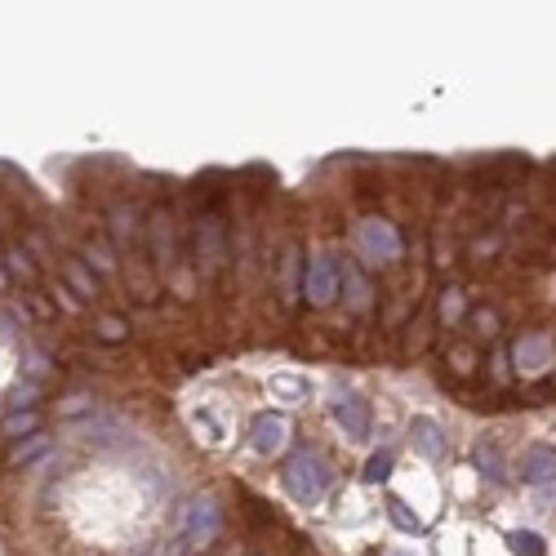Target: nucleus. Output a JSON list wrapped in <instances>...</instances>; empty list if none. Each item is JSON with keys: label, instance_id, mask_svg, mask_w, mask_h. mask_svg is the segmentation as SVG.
<instances>
[{"label": "nucleus", "instance_id": "nucleus-1", "mask_svg": "<svg viewBox=\"0 0 556 556\" xmlns=\"http://www.w3.org/2000/svg\"><path fill=\"white\" fill-rule=\"evenodd\" d=\"M330 486V467L316 450H294L289 463H285V489L294 503H316Z\"/></svg>", "mask_w": 556, "mask_h": 556}, {"label": "nucleus", "instance_id": "nucleus-2", "mask_svg": "<svg viewBox=\"0 0 556 556\" xmlns=\"http://www.w3.org/2000/svg\"><path fill=\"white\" fill-rule=\"evenodd\" d=\"M196 263H201V272H205V277H218V272H223V263H227L223 214H214V209H209L205 218H201V227H196Z\"/></svg>", "mask_w": 556, "mask_h": 556}, {"label": "nucleus", "instance_id": "nucleus-3", "mask_svg": "<svg viewBox=\"0 0 556 556\" xmlns=\"http://www.w3.org/2000/svg\"><path fill=\"white\" fill-rule=\"evenodd\" d=\"M361 249L370 254L365 263H396L401 258V241H396V232H392V223H383V218H370V223H361Z\"/></svg>", "mask_w": 556, "mask_h": 556}, {"label": "nucleus", "instance_id": "nucleus-4", "mask_svg": "<svg viewBox=\"0 0 556 556\" xmlns=\"http://www.w3.org/2000/svg\"><path fill=\"white\" fill-rule=\"evenodd\" d=\"M334 423L343 427V436L365 441V436H370V405H365L356 392H339V401H334Z\"/></svg>", "mask_w": 556, "mask_h": 556}, {"label": "nucleus", "instance_id": "nucleus-5", "mask_svg": "<svg viewBox=\"0 0 556 556\" xmlns=\"http://www.w3.org/2000/svg\"><path fill=\"white\" fill-rule=\"evenodd\" d=\"M218 525H223V517H218V508H214L209 498L192 503V508H187V517H183V543H187V548H192V543H201V548H205L209 539L218 534Z\"/></svg>", "mask_w": 556, "mask_h": 556}, {"label": "nucleus", "instance_id": "nucleus-6", "mask_svg": "<svg viewBox=\"0 0 556 556\" xmlns=\"http://www.w3.org/2000/svg\"><path fill=\"white\" fill-rule=\"evenodd\" d=\"M334 294H339V263L330 254H316L312 263H308V299H312L316 308H325Z\"/></svg>", "mask_w": 556, "mask_h": 556}, {"label": "nucleus", "instance_id": "nucleus-7", "mask_svg": "<svg viewBox=\"0 0 556 556\" xmlns=\"http://www.w3.org/2000/svg\"><path fill=\"white\" fill-rule=\"evenodd\" d=\"M152 258H156V268L161 272H170L178 263L174 254V218H170V209H152Z\"/></svg>", "mask_w": 556, "mask_h": 556}, {"label": "nucleus", "instance_id": "nucleus-8", "mask_svg": "<svg viewBox=\"0 0 556 556\" xmlns=\"http://www.w3.org/2000/svg\"><path fill=\"white\" fill-rule=\"evenodd\" d=\"M512 361L521 374H543L552 365V339L548 334H525L521 343L512 348Z\"/></svg>", "mask_w": 556, "mask_h": 556}, {"label": "nucleus", "instance_id": "nucleus-9", "mask_svg": "<svg viewBox=\"0 0 556 556\" xmlns=\"http://www.w3.org/2000/svg\"><path fill=\"white\" fill-rule=\"evenodd\" d=\"M521 481H530V486L556 481V450H548V446H525L521 450Z\"/></svg>", "mask_w": 556, "mask_h": 556}, {"label": "nucleus", "instance_id": "nucleus-10", "mask_svg": "<svg viewBox=\"0 0 556 556\" xmlns=\"http://www.w3.org/2000/svg\"><path fill=\"white\" fill-rule=\"evenodd\" d=\"M289 436V423L280 414H258L254 418V450L258 454H277Z\"/></svg>", "mask_w": 556, "mask_h": 556}, {"label": "nucleus", "instance_id": "nucleus-11", "mask_svg": "<svg viewBox=\"0 0 556 556\" xmlns=\"http://www.w3.org/2000/svg\"><path fill=\"white\" fill-rule=\"evenodd\" d=\"M111 232H116V249H134L142 241V223L134 205H116L111 209Z\"/></svg>", "mask_w": 556, "mask_h": 556}, {"label": "nucleus", "instance_id": "nucleus-12", "mask_svg": "<svg viewBox=\"0 0 556 556\" xmlns=\"http://www.w3.org/2000/svg\"><path fill=\"white\" fill-rule=\"evenodd\" d=\"M410 436H414V450L423 458H441L446 454V436H441V427L432 423V418H414L410 423Z\"/></svg>", "mask_w": 556, "mask_h": 556}, {"label": "nucleus", "instance_id": "nucleus-13", "mask_svg": "<svg viewBox=\"0 0 556 556\" xmlns=\"http://www.w3.org/2000/svg\"><path fill=\"white\" fill-rule=\"evenodd\" d=\"M5 268L23 280L27 289H36L40 272H36V263H32V249H23V245H5Z\"/></svg>", "mask_w": 556, "mask_h": 556}, {"label": "nucleus", "instance_id": "nucleus-14", "mask_svg": "<svg viewBox=\"0 0 556 556\" xmlns=\"http://www.w3.org/2000/svg\"><path fill=\"white\" fill-rule=\"evenodd\" d=\"M299 245H285V254H280V299L285 303H294L299 299Z\"/></svg>", "mask_w": 556, "mask_h": 556}, {"label": "nucleus", "instance_id": "nucleus-15", "mask_svg": "<svg viewBox=\"0 0 556 556\" xmlns=\"http://www.w3.org/2000/svg\"><path fill=\"white\" fill-rule=\"evenodd\" d=\"M339 280L348 285V303L356 308V312H370V285H365V277L351 268V263H339Z\"/></svg>", "mask_w": 556, "mask_h": 556}, {"label": "nucleus", "instance_id": "nucleus-16", "mask_svg": "<svg viewBox=\"0 0 556 556\" xmlns=\"http://www.w3.org/2000/svg\"><path fill=\"white\" fill-rule=\"evenodd\" d=\"M63 272L71 280V294H85V299H99V277L80 263V258H63Z\"/></svg>", "mask_w": 556, "mask_h": 556}, {"label": "nucleus", "instance_id": "nucleus-17", "mask_svg": "<svg viewBox=\"0 0 556 556\" xmlns=\"http://www.w3.org/2000/svg\"><path fill=\"white\" fill-rule=\"evenodd\" d=\"M85 258H89V272H94V268H99L103 277L116 272V249H111L103 236H89V241H85Z\"/></svg>", "mask_w": 556, "mask_h": 556}, {"label": "nucleus", "instance_id": "nucleus-18", "mask_svg": "<svg viewBox=\"0 0 556 556\" xmlns=\"http://www.w3.org/2000/svg\"><path fill=\"white\" fill-rule=\"evenodd\" d=\"M477 467H481V477H489L494 486H503V481H508V463H503L498 446H481V450H477Z\"/></svg>", "mask_w": 556, "mask_h": 556}, {"label": "nucleus", "instance_id": "nucleus-19", "mask_svg": "<svg viewBox=\"0 0 556 556\" xmlns=\"http://www.w3.org/2000/svg\"><path fill=\"white\" fill-rule=\"evenodd\" d=\"M36 427H40V414H32V410H27V414L18 410V414H9L5 423H0V432H5L9 441H23V436H36Z\"/></svg>", "mask_w": 556, "mask_h": 556}, {"label": "nucleus", "instance_id": "nucleus-20", "mask_svg": "<svg viewBox=\"0 0 556 556\" xmlns=\"http://www.w3.org/2000/svg\"><path fill=\"white\" fill-rule=\"evenodd\" d=\"M392 463H396V454H392V450L374 454V458L365 463V472H361V477H365V486H383V481L392 477Z\"/></svg>", "mask_w": 556, "mask_h": 556}, {"label": "nucleus", "instance_id": "nucleus-21", "mask_svg": "<svg viewBox=\"0 0 556 556\" xmlns=\"http://www.w3.org/2000/svg\"><path fill=\"white\" fill-rule=\"evenodd\" d=\"M508 543H512V552H521V556H543V539L534 530H512Z\"/></svg>", "mask_w": 556, "mask_h": 556}, {"label": "nucleus", "instance_id": "nucleus-22", "mask_svg": "<svg viewBox=\"0 0 556 556\" xmlns=\"http://www.w3.org/2000/svg\"><path fill=\"white\" fill-rule=\"evenodd\" d=\"M272 392H277V396H289V401H303L312 387H308L303 379H289V374H280V379H272Z\"/></svg>", "mask_w": 556, "mask_h": 556}, {"label": "nucleus", "instance_id": "nucleus-23", "mask_svg": "<svg viewBox=\"0 0 556 556\" xmlns=\"http://www.w3.org/2000/svg\"><path fill=\"white\" fill-rule=\"evenodd\" d=\"M45 446H49V436H40V432H36V436H27V441H18V446H14L9 463H27V458H36Z\"/></svg>", "mask_w": 556, "mask_h": 556}, {"label": "nucleus", "instance_id": "nucleus-24", "mask_svg": "<svg viewBox=\"0 0 556 556\" xmlns=\"http://www.w3.org/2000/svg\"><path fill=\"white\" fill-rule=\"evenodd\" d=\"M387 517H392V521L401 525V530H410V534H418V530H423V521L405 512V503H401V498H387Z\"/></svg>", "mask_w": 556, "mask_h": 556}, {"label": "nucleus", "instance_id": "nucleus-25", "mask_svg": "<svg viewBox=\"0 0 556 556\" xmlns=\"http://www.w3.org/2000/svg\"><path fill=\"white\" fill-rule=\"evenodd\" d=\"M125 334H130V325H125L121 316H103V320H99V339H103V343H121Z\"/></svg>", "mask_w": 556, "mask_h": 556}, {"label": "nucleus", "instance_id": "nucleus-26", "mask_svg": "<svg viewBox=\"0 0 556 556\" xmlns=\"http://www.w3.org/2000/svg\"><path fill=\"white\" fill-rule=\"evenodd\" d=\"M458 316H463V294H458V289H446V294H441V320L454 325Z\"/></svg>", "mask_w": 556, "mask_h": 556}, {"label": "nucleus", "instance_id": "nucleus-27", "mask_svg": "<svg viewBox=\"0 0 556 556\" xmlns=\"http://www.w3.org/2000/svg\"><path fill=\"white\" fill-rule=\"evenodd\" d=\"M450 365H454V374H472V370H477V351H472V348H454Z\"/></svg>", "mask_w": 556, "mask_h": 556}, {"label": "nucleus", "instance_id": "nucleus-28", "mask_svg": "<svg viewBox=\"0 0 556 556\" xmlns=\"http://www.w3.org/2000/svg\"><path fill=\"white\" fill-rule=\"evenodd\" d=\"M23 303L32 308V316H36V320H49V316H54V308H49V303H45V299H40L36 289H27V294H23Z\"/></svg>", "mask_w": 556, "mask_h": 556}, {"label": "nucleus", "instance_id": "nucleus-29", "mask_svg": "<svg viewBox=\"0 0 556 556\" xmlns=\"http://www.w3.org/2000/svg\"><path fill=\"white\" fill-rule=\"evenodd\" d=\"M54 303H58V308H63V312H80V299H76V294H71L68 285H54Z\"/></svg>", "mask_w": 556, "mask_h": 556}, {"label": "nucleus", "instance_id": "nucleus-30", "mask_svg": "<svg viewBox=\"0 0 556 556\" xmlns=\"http://www.w3.org/2000/svg\"><path fill=\"white\" fill-rule=\"evenodd\" d=\"M477 325H481L486 334H498V316L494 312H477Z\"/></svg>", "mask_w": 556, "mask_h": 556}, {"label": "nucleus", "instance_id": "nucleus-31", "mask_svg": "<svg viewBox=\"0 0 556 556\" xmlns=\"http://www.w3.org/2000/svg\"><path fill=\"white\" fill-rule=\"evenodd\" d=\"M494 374H498V379H503V374H508V351H503V348L494 351Z\"/></svg>", "mask_w": 556, "mask_h": 556}]
</instances>
